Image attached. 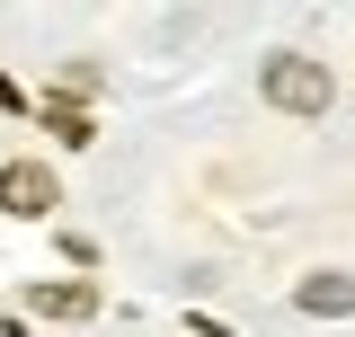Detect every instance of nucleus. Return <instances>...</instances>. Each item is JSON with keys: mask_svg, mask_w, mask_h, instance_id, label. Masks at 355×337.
<instances>
[{"mask_svg": "<svg viewBox=\"0 0 355 337\" xmlns=\"http://www.w3.org/2000/svg\"><path fill=\"white\" fill-rule=\"evenodd\" d=\"M27 311H44V320H89V311H98V293H89V284H36V293H27Z\"/></svg>", "mask_w": 355, "mask_h": 337, "instance_id": "20e7f679", "label": "nucleus"}, {"mask_svg": "<svg viewBox=\"0 0 355 337\" xmlns=\"http://www.w3.org/2000/svg\"><path fill=\"white\" fill-rule=\"evenodd\" d=\"M44 125L62 133V142H89V116L71 107V98H44Z\"/></svg>", "mask_w": 355, "mask_h": 337, "instance_id": "39448f33", "label": "nucleus"}, {"mask_svg": "<svg viewBox=\"0 0 355 337\" xmlns=\"http://www.w3.org/2000/svg\"><path fill=\"white\" fill-rule=\"evenodd\" d=\"M0 205L18 213V222H44V213L62 205V187H53L44 160H9V168H0Z\"/></svg>", "mask_w": 355, "mask_h": 337, "instance_id": "f03ea898", "label": "nucleus"}, {"mask_svg": "<svg viewBox=\"0 0 355 337\" xmlns=\"http://www.w3.org/2000/svg\"><path fill=\"white\" fill-rule=\"evenodd\" d=\"M266 107H284V116H329V98H338V80H329V62H311V53H266Z\"/></svg>", "mask_w": 355, "mask_h": 337, "instance_id": "f257e3e1", "label": "nucleus"}, {"mask_svg": "<svg viewBox=\"0 0 355 337\" xmlns=\"http://www.w3.org/2000/svg\"><path fill=\"white\" fill-rule=\"evenodd\" d=\"M293 302H302L311 320H347V311H355V275H311Z\"/></svg>", "mask_w": 355, "mask_h": 337, "instance_id": "7ed1b4c3", "label": "nucleus"}]
</instances>
